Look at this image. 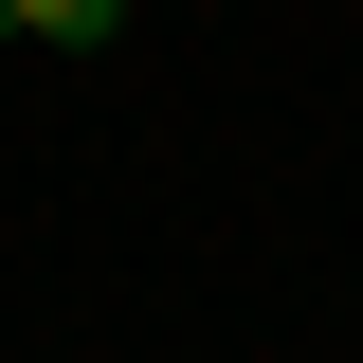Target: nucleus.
I'll list each match as a JSON object with an SVG mask.
<instances>
[{
	"mask_svg": "<svg viewBox=\"0 0 363 363\" xmlns=\"http://www.w3.org/2000/svg\"><path fill=\"white\" fill-rule=\"evenodd\" d=\"M0 37H37V55H109V37H128V0H0Z\"/></svg>",
	"mask_w": 363,
	"mask_h": 363,
	"instance_id": "1",
	"label": "nucleus"
}]
</instances>
